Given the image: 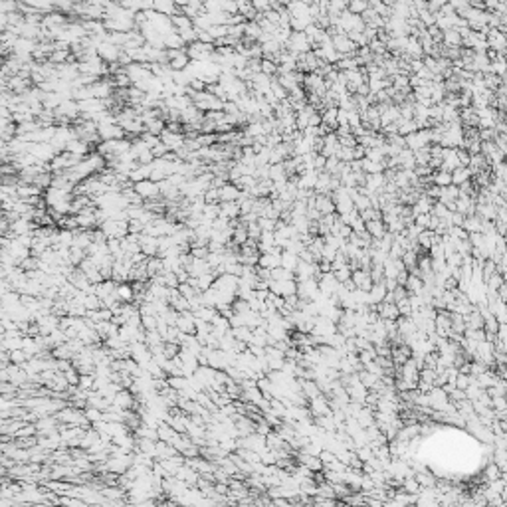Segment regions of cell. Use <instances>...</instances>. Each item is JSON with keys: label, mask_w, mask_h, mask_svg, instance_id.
Segmentation results:
<instances>
[{"label": "cell", "mask_w": 507, "mask_h": 507, "mask_svg": "<svg viewBox=\"0 0 507 507\" xmlns=\"http://www.w3.org/2000/svg\"><path fill=\"white\" fill-rule=\"evenodd\" d=\"M111 81H113L115 87H131V85H133V79L129 77V74H127L125 70L119 72V74H115V75H111Z\"/></svg>", "instance_id": "60d3db41"}, {"label": "cell", "mask_w": 507, "mask_h": 507, "mask_svg": "<svg viewBox=\"0 0 507 507\" xmlns=\"http://www.w3.org/2000/svg\"><path fill=\"white\" fill-rule=\"evenodd\" d=\"M220 214L234 220V218H240L242 216V210H240V204L238 200H230V202H220Z\"/></svg>", "instance_id": "2e32d148"}, {"label": "cell", "mask_w": 507, "mask_h": 507, "mask_svg": "<svg viewBox=\"0 0 507 507\" xmlns=\"http://www.w3.org/2000/svg\"><path fill=\"white\" fill-rule=\"evenodd\" d=\"M133 188L145 198V200H151V198H157L161 196V190H159V183L151 181V178H147V181H139L133 185Z\"/></svg>", "instance_id": "52a82bcc"}, {"label": "cell", "mask_w": 507, "mask_h": 507, "mask_svg": "<svg viewBox=\"0 0 507 507\" xmlns=\"http://www.w3.org/2000/svg\"><path fill=\"white\" fill-rule=\"evenodd\" d=\"M155 10L161 12V14L172 16V14L181 12V6H176L174 0H155Z\"/></svg>", "instance_id": "44dd1931"}, {"label": "cell", "mask_w": 507, "mask_h": 507, "mask_svg": "<svg viewBox=\"0 0 507 507\" xmlns=\"http://www.w3.org/2000/svg\"><path fill=\"white\" fill-rule=\"evenodd\" d=\"M10 359H12V363H16V365H24L26 361H30V357L26 355L24 349H16V351H10Z\"/></svg>", "instance_id": "816d5d0a"}, {"label": "cell", "mask_w": 507, "mask_h": 507, "mask_svg": "<svg viewBox=\"0 0 507 507\" xmlns=\"http://www.w3.org/2000/svg\"><path fill=\"white\" fill-rule=\"evenodd\" d=\"M147 272H149V276H151V278H155V276L163 274V272H165V263H163V258H161V256H153V258H149V260H147Z\"/></svg>", "instance_id": "484cf974"}, {"label": "cell", "mask_w": 507, "mask_h": 507, "mask_svg": "<svg viewBox=\"0 0 507 507\" xmlns=\"http://www.w3.org/2000/svg\"><path fill=\"white\" fill-rule=\"evenodd\" d=\"M333 274H335V278H337L341 283H345V282H349L351 276H353V267H351V265H345V267H341V270H335Z\"/></svg>", "instance_id": "f5cc1de1"}, {"label": "cell", "mask_w": 507, "mask_h": 507, "mask_svg": "<svg viewBox=\"0 0 507 507\" xmlns=\"http://www.w3.org/2000/svg\"><path fill=\"white\" fill-rule=\"evenodd\" d=\"M497 147L501 149L503 153L507 151V135H499V137H497Z\"/></svg>", "instance_id": "be15d7a7"}, {"label": "cell", "mask_w": 507, "mask_h": 507, "mask_svg": "<svg viewBox=\"0 0 507 507\" xmlns=\"http://www.w3.org/2000/svg\"><path fill=\"white\" fill-rule=\"evenodd\" d=\"M94 380H95V375H81L79 376V389L83 391H92L94 389Z\"/></svg>", "instance_id": "db71d44e"}, {"label": "cell", "mask_w": 507, "mask_h": 507, "mask_svg": "<svg viewBox=\"0 0 507 507\" xmlns=\"http://www.w3.org/2000/svg\"><path fill=\"white\" fill-rule=\"evenodd\" d=\"M56 111V117H68L70 121H75V119L81 115L79 111V101L77 99H64L62 105H59Z\"/></svg>", "instance_id": "8992f818"}, {"label": "cell", "mask_w": 507, "mask_h": 507, "mask_svg": "<svg viewBox=\"0 0 507 507\" xmlns=\"http://www.w3.org/2000/svg\"><path fill=\"white\" fill-rule=\"evenodd\" d=\"M178 353H181V345H178V343H167V341H165V345H163V355L167 357V359H174Z\"/></svg>", "instance_id": "c3c4849f"}, {"label": "cell", "mask_w": 507, "mask_h": 507, "mask_svg": "<svg viewBox=\"0 0 507 507\" xmlns=\"http://www.w3.org/2000/svg\"><path fill=\"white\" fill-rule=\"evenodd\" d=\"M369 8V0H349V12L363 14Z\"/></svg>", "instance_id": "f6af8a7d"}, {"label": "cell", "mask_w": 507, "mask_h": 507, "mask_svg": "<svg viewBox=\"0 0 507 507\" xmlns=\"http://www.w3.org/2000/svg\"><path fill=\"white\" fill-rule=\"evenodd\" d=\"M430 181H432L436 187H450V185H452V172H450V170L440 169V170L432 172V178H430Z\"/></svg>", "instance_id": "83f0119b"}, {"label": "cell", "mask_w": 507, "mask_h": 507, "mask_svg": "<svg viewBox=\"0 0 507 507\" xmlns=\"http://www.w3.org/2000/svg\"><path fill=\"white\" fill-rule=\"evenodd\" d=\"M468 181H471V169L469 167H458V169L452 170V185L460 187Z\"/></svg>", "instance_id": "7402d4cb"}, {"label": "cell", "mask_w": 507, "mask_h": 507, "mask_svg": "<svg viewBox=\"0 0 507 507\" xmlns=\"http://www.w3.org/2000/svg\"><path fill=\"white\" fill-rule=\"evenodd\" d=\"M313 46H311V42H309V38H307V34L305 32H291V36H289V40H287V46H285V50H289V52H293V54H305V52H309Z\"/></svg>", "instance_id": "3957f363"}, {"label": "cell", "mask_w": 507, "mask_h": 507, "mask_svg": "<svg viewBox=\"0 0 507 507\" xmlns=\"http://www.w3.org/2000/svg\"><path fill=\"white\" fill-rule=\"evenodd\" d=\"M258 265L267 267V270H274V267L282 265V254H274V252H262Z\"/></svg>", "instance_id": "e0dca14e"}, {"label": "cell", "mask_w": 507, "mask_h": 507, "mask_svg": "<svg viewBox=\"0 0 507 507\" xmlns=\"http://www.w3.org/2000/svg\"><path fill=\"white\" fill-rule=\"evenodd\" d=\"M165 127H167V121H165L163 117H155V119H151L149 123H145V131L153 133V135H159V137H161V133L165 131Z\"/></svg>", "instance_id": "d6a6232c"}, {"label": "cell", "mask_w": 507, "mask_h": 507, "mask_svg": "<svg viewBox=\"0 0 507 507\" xmlns=\"http://www.w3.org/2000/svg\"><path fill=\"white\" fill-rule=\"evenodd\" d=\"M52 355L56 357V359H74V351H72V347H70V343H64V345H57V347H54L52 349Z\"/></svg>", "instance_id": "f35d334b"}, {"label": "cell", "mask_w": 507, "mask_h": 507, "mask_svg": "<svg viewBox=\"0 0 507 507\" xmlns=\"http://www.w3.org/2000/svg\"><path fill=\"white\" fill-rule=\"evenodd\" d=\"M165 48H187V42L176 30H172V32L165 34Z\"/></svg>", "instance_id": "f546056e"}, {"label": "cell", "mask_w": 507, "mask_h": 507, "mask_svg": "<svg viewBox=\"0 0 507 507\" xmlns=\"http://www.w3.org/2000/svg\"><path fill=\"white\" fill-rule=\"evenodd\" d=\"M161 141L169 147V151H178V149H183L185 143H187V135L185 133H174V131H169L165 127V131L161 133Z\"/></svg>", "instance_id": "5b68a950"}, {"label": "cell", "mask_w": 507, "mask_h": 507, "mask_svg": "<svg viewBox=\"0 0 507 507\" xmlns=\"http://www.w3.org/2000/svg\"><path fill=\"white\" fill-rule=\"evenodd\" d=\"M398 305V311H400V315H404V317H408L410 313H412V303H410V295L406 297V300H402V301H398L396 303Z\"/></svg>", "instance_id": "91938a15"}, {"label": "cell", "mask_w": 507, "mask_h": 507, "mask_svg": "<svg viewBox=\"0 0 507 507\" xmlns=\"http://www.w3.org/2000/svg\"><path fill=\"white\" fill-rule=\"evenodd\" d=\"M170 20H172V26H174V30H176V32H181V30H187V28H192V26H194L192 18H190V16H187V14H183V12L172 14V16H170Z\"/></svg>", "instance_id": "d4e9b609"}, {"label": "cell", "mask_w": 507, "mask_h": 507, "mask_svg": "<svg viewBox=\"0 0 507 507\" xmlns=\"http://www.w3.org/2000/svg\"><path fill=\"white\" fill-rule=\"evenodd\" d=\"M99 137H101V141L123 139V137H127V133L119 123H101L99 125Z\"/></svg>", "instance_id": "ba28073f"}, {"label": "cell", "mask_w": 507, "mask_h": 507, "mask_svg": "<svg viewBox=\"0 0 507 507\" xmlns=\"http://www.w3.org/2000/svg\"><path fill=\"white\" fill-rule=\"evenodd\" d=\"M176 327L181 329V333H187V335L196 333V317H194V313L192 311H183L181 315H178Z\"/></svg>", "instance_id": "9c48e42d"}, {"label": "cell", "mask_w": 507, "mask_h": 507, "mask_svg": "<svg viewBox=\"0 0 507 507\" xmlns=\"http://www.w3.org/2000/svg\"><path fill=\"white\" fill-rule=\"evenodd\" d=\"M141 139L147 143V147H149V149H153L155 145H159V143H161V137H159V135H153V133H149V131H145V133L141 135Z\"/></svg>", "instance_id": "9f6ffc18"}, {"label": "cell", "mask_w": 507, "mask_h": 507, "mask_svg": "<svg viewBox=\"0 0 507 507\" xmlns=\"http://www.w3.org/2000/svg\"><path fill=\"white\" fill-rule=\"evenodd\" d=\"M83 412H85L87 420L92 422V424L103 420V410H99V408H95V406H87V408H83Z\"/></svg>", "instance_id": "bcb514c9"}, {"label": "cell", "mask_w": 507, "mask_h": 507, "mask_svg": "<svg viewBox=\"0 0 507 507\" xmlns=\"http://www.w3.org/2000/svg\"><path fill=\"white\" fill-rule=\"evenodd\" d=\"M232 240L236 242V244H240V246H244L248 240H250V234H248V224H244V222H240L236 228H234V236H232Z\"/></svg>", "instance_id": "f1b7e54d"}, {"label": "cell", "mask_w": 507, "mask_h": 507, "mask_svg": "<svg viewBox=\"0 0 507 507\" xmlns=\"http://www.w3.org/2000/svg\"><path fill=\"white\" fill-rule=\"evenodd\" d=\"M402 489L406 491V493H412V495H418L420 493V489H422V486L418 484V480L414 478H404V482H402Z\"/></svg>", "instance_id": "b9f144b4"}, {"label": "cell", "mask_w": 507, "mask_h": 507, "mask_svg": "<svg viewBox=\"0 0 507 507\" xmlns=\"http://www.w3.org/2000/svg\"><path fill=\"white\" fill-rule=\"evenodd\" d=\"M139 244H141V250L145 256L153 258V256H159V238L157 236H149V234H141L139 238Z\"/></svg>", "instance_id": "7c38bea8"}, {"label": "cell", "mask_w": 507, "mask_h": 507, "mask_svg": "<svg viewBox=\"0 0 507 507\" xmlns=\"http://www.w3.org/2000/svg\"><path fill=\"white\" fill-rule=\"evenodd\" d=\"M258 280H267V282H272V270H267V267L258 265Z\"/></svg>", "instance_id": "6125c7cd"}, {"label": "cell", "mask_w": 507, "mask_h": 507, "mask_svg": "<svg viewBox=\"0 0 507 507\" xmlns=\"http://www.w3.org/2000/svg\"><path fill=\"white\" fill-rule=\"evenodd\" d=\"M77 2H79V0H54V10L72 14V12H74V6H75Z\"/></svg>", "instance_id": "7bdbcfd3"}, {"label": "cell", "mask_w": 507, "mask_h": 507, "mask_svg": "<svg viewBox=\"0 0 507 507\" xmlns=\"http://www.w3.org/2000/svg\"><path fill=\"white\" fill-rule=\"evenodd\" d=\"M204 200H206V204H218L220 202V190L216 187H210L204 192Z\"/></svg>", "instance_id": "f907efd6"}, {"label": "cell", "mask_w": 507, "mask_h": 507, "mask_svg": "<svg viewBox=\"0 0 507 507\" xmlns=\"http://www.w3.org/2000/svg\"><path fill=\"white\" fill-rule=\"evenodd\" d=\"M151 151H153V155H155V159H163V157H165V155H167V153H169V147H167V145H165V143H163V141H161V143H159V145H155V147H153V149H151Z\"/></svg>", "instance_id": "94428289"}, {"label": "cell", "mask_w": 507, "mask_h": 507, "mask_svg": "<svg viewBox=\"0 0 507 507\" xmlns=\"http://www.w3.org/2000/svg\"><path fill=\"white\" fill-rule=\"evenodd\" d=\"M386 293H389V287H386L384 280H382V282H376V283H373V287H371V301H373V305H375V303H380V301H384Z\"/></svg>", "instance_id": "cb8c5ba5"}, {"label": "cell", "mask_w": 507, "mask_h": 507, "mask_svg": "<svg viewBox=\"0 0 507 507\" xmlns=\"http://www.w3.org/2000/svg\"><path fill=\"white\" fill-rule=\"evenodd\" d=\"M107 238H125L129 234V220H115V218H109L105 220L101 226H99Z\"/></svg>", "instance_id": "7a4b0ae2"}, {"label": "cell", "mask_w": 507, "mask_h": 507, "mask_svg": "<svg viewBox=\"0 0 507 507\" xmlns=\"http://www.w3.org/2000/svg\"><path fill=\"white\" fill-rule=\"evenodd\" d=\"M365 226H367V232H369L373 238H382L386 232H389V228H386V224H384V220H382V218H376V220H367V222H365Z\"/></svg>", "instance_id": "d6986e66"}, {"label": "cell", "mask_w": 507, "mask_h": 507, "mask_svg": "<svg viewBox=\"0 0 507 507\" xmlns=\"http://www.w3.org/2000/svg\"><path fill=\"white\" fill-rule=\"evenodd\" d=\"M414 478L418 480V484L422 486V488H434L438 482H436V475H432L430 471H426V469H422V471H416L414 473Z\"/></svg>", "instance_id": "e575fe53"}, {"label": "cell", "mask_w": 507, "mask_h": 507, "mask_svg": "<svg viewBox=\"0 0 507 507\" xmlns=\"http://www.w3.org/2000/svg\"><path fill=\"white\" fill-rule=\"evenodd\" d=\"M270 178L274 183H280V181H287V170H285V163H276V165H270Z\"/></svg>", "instance_id": "4dcf8cb0"}, {"label": "cell", "mask_w": 507, "mask_h": 507, "mask_svg": "<svg viewBox=\"0 0 507 507\" xmlns=\"http://www.w3.org/2000/svg\"><path fill=\"white\" fill-rule=\"evenodd\" d=\"M262 34H263V30H262V26H260L258 20H248V22H246V32H244V38H246V40L260 42Z\"/></svg>", "instance_id": "ffe728a7"}, {"label": "cell", "mask_w": 507, "mask_h": 507, "mask_svg": "<svg viewBox=\"0 0 507 507\" xmlns=\"http://www.w3.org/2000/svg\"><path fill=\"white\" fill-rule=\"evenodd\" d=\"M232 335H234L236 339H240V341L250 343V341H252V335H254V329H252V327H248V325L232 327Z\"/></svg>", "instance_id": "d590c367"}, {"label": "cell", "mask_w": 507, "mask_h": 507, "mask_svg": "<svg viewBox=\"0 0 507 507\" xmlns=\"http://www.w3.org/2000/svg\"><path fill=\"white\" fill-rule=\"evenodd\" d=\"M297 263H300V256H297L295 252H291V250H283V252H282V265H283V267H287V270L295 272Z\"/></svg>", "instance_id": "1f68e13d"}, {"label": "cell", "mask_w": 507, "mask_h": 507, "mask_svg": "<svg viewBox=\"0 0 507 507\" xmlns=\"http://www.w3.org/2000/svg\"><path fill=\"white\" fill-rule=\"evenodd\" d=\"M262 232H263V230H262V226L258 224V220L248 224V234H250V238H252V240H260Z\"/></svg>", "instance_id": "680465c9"}, {"label": "cell", "mask_w": 507, "mask_h": 507, "mask_svg": "<svg viewBox=\"0 0 507 507\" xmlns=\"http://www.w3.org/2000/svg\"><path fill=\"white\" fill-rule=\"evenodd\" d=\"M141 317H143V327L147 331L157 329V315H141Z\"/></svg>", "instance_id": "6f0895ef"}, {"label": "cell", "mask_w": 507, "mask_h": 507, "mask_svg": "<svg viewBox=\"0 0 507 507\" xmlns=\"http://www.w3.org/2000/svg\"><path fill=\"white\" fill-rule=\"evenodd\" d=\"M218 190H220V202L238 200V198H240V194H242V188H238V185H234V183H230V181H228L224 187H220Z\"/></svg>", "instance_id": "9a60e30c"}, {"label": "cell", "mask_w": 507, "mask_h": 507, "mask_svg": "<svg viewBox=\"0 0 507 507\" xmlns=\"http://www.w3.org/2000/svg\"><path fill=\"white\" fill-rule=\"evenodd\" d=\"M20 2H26L28 6H32L34 10H40V12L54 10V0H20Z\"/></svg>", "instance_id": "8d00e7d4"}, {"label": "cell", "mask_w": 507, "mask_h": 507, "mask_svg": "<svg viewBox=\"0 0 507 507\" xmlns=\"http://www.w3.org/2000/svg\"><path fill=\"white\" fill-rule=\"evenodd\" d=\"M265 440H267V448H272V450H280V448H285V446H287V442L276 430H272L270 434H267Z\"/></svg>", "instance_id": "836d02e7"}, {"label": "cell", "mask_w": 507, "mask_h": 507, "mask_svg": "<svg viewBox=\"0 0 507 507\" xmlns=\"http://www.w3.org/2000/svg\"><path fill=\"white\" fill-rule=\"evenodd\" d=\"M187 270H188V274H190L192 278H200V276L206 274V272H212V267H210V263H208V260H204V258H194L192 263L187 267Z\"/></svg>", "instance_id": "5bb4252c"}, {"label": "cell", "mask_w": 507, "mask_h": 507, "mask_svg": "<svg viewBox=\"0 0 507 507\" xmlns=\"http://www.w3.org/2000/svg\"><path fill=\"white\" fill-rule=\"evenodd\" d=\"M85 157H79V155H74L70 151H64V153H57L54 159H52V172H57V170H68L72 167H75L77 163H81Z\"/></svg>", "instance_id": "6da1fadb"}, {"label": "cell", "mask_w": 507, "mask_h": 507, "mask_svg": "<svg viewBox=\"0 0 507 507\" xmlns=\"http://www.w3.org/2000/svg\"><path fill=\"white\" fill-rule=\"evenodd\" d=\"M232 309L238 311V313H246V311H250V301L240 300V297H236L234 303H232Z\"/></svg>", "instance_id": "11a10c76"}, {"label": "cell", "mask_w": 507, "mask_h": 507, "mask_svg": "<svg viewBox=\"0 0 507 507\" xmlns=\"http://www.w3.org/2000/svg\"><path fill=\"white\" fill-rule=\"evenodd\" d=\"M404 287L410 291V293H416V295H422L424 291V280L416 274H408V280L404 283Z\"/></svg>", "instance_id": "603a6c76"}, {"label": "cell", "mask_w": 507, "mask_h": 507, "mask_svg": "<svg viewBox=\"0 0 507 507\" xmlns=\"http://www.w3.org/2000/svg\"><path fill=\"white\" fill-rule=\"evenodd\" d=\"M353 282H355V285H357V289H365V291H371V287H373V276H371V270H363V267H359V270H353Z\"/></svg>", "instance_id": "30bf717a"}, {"label": "cell", "mask_w": 507, "mask_h": 507, "mask_svg": "<svg viewBox=\"0 0 507 507\" xmlns=\"http://www.w3.org/2000/svg\"><path fill=\"white\" fill-rule=\"evenodd\" d=\"M151 172H153V167L151 165H137L131 172H129V178L133 181V185L135 183H139V181H147V178H151Z\"/></svg>", "instance_id": "ac0fdd59"}, {"label": "cell", "mask_w": 507, "mask_h": 507, "mask_svg": "<svg viewBox=\"0 0 507 507\" xmlns=\"http://www.w3.org/2000/svg\"><path fill=\"white\" fill-rule=\"evenodd\" d=\"M493 462L505 471V469H507V448H501V446H497V448L493 450Z\"/></svg>", "instance_id": "ee69618b"}, {"label": "cell", "mask_w": 507, "mask_h": 507, "mask_svg": "<svg viewBox=\"0 0 507 507\" xmlns=\"http://www.w3.org/2000/svg\"><path fill=\"white\" fill-rule=\"evenodd\" d=\"M145 343H147V347H157V345H163L165 339H163V335L155 329V331H147V339H145Z\"/></svg>", "instance_id": "7dc6e473"}, {"label": "cell", "mask_w": 507, "mask_h": 507, "mask_svg": "<svg viewBox=\"0 0 507 507\" xmlns=\"http://www.w3.org/2000/svg\"><path fill=\"white\" fill-rule=\"evenodd\" d=\"M262 72L270 77H276V74H280V64L274 62V59H267V57H262Z\"/></svg>", "instance_id": "ab89813d"}, {"label": "cell", "mask_w": 507, "mask_h": 507, "mask_svg": "<svg viewBox=\"0 0 507 507\" xmlns=\"http://www.w3.org/2000/svg\"><path fill=\"white\" fill-rule=\"evenodd\" d=\"M272 280H276V282L295 280V272L287 270V267H283V265H278V267H274V270H272Z\"/></svg>", "instance_id": "74e56055"}, {"label": "cell", "mask_w": 507, "mask_h": 507, "mask_svg": "<svg viewBox=\"0 0 507 507\" xmlns=\"http://www.w3.org/2000/svg\"><path fill=\"white\" fill-rule=\"evenodd\" d=\"M115 293H117V297H119V301H123V303H127V301H133V300H135V291H133V285H131L129 282H125V283H119Z\"/></svg>", "instance_id": "4316f807"}, {"label": "cell", "mask_w": 507, "mask_h": 507, "mask_svg": "<svg viewBox=\"0 0 507 507\" xmlns=\"http://www.w3.org/2000/svg\"><path fill=\"white\" fill-rule=\"evenodd\" d=\"M375 309L378 311L380 319H398L400 317V311H398V305L394 301H380V303H375Z\"/></svg>", "instance_id": "4fadbf2b"}, {"label": "cell", "mask_w": 507, "mask_h": 507, "mask_svg": "<svg viewBox=\"0 0 507 507\" xmlns=\"http://www.w3.org/2000/svg\"><path fill=\"white\" fill-rule=\"evenodd\" d=\"M339 285H341V282L335 278L333 272L323 274V276L319 278V289H321V293H323L325 297H329L331 293H335V291L339 289Z\"/></svg>", "instance_id": "8fae6325"}, {"label": "cell", "mask_w": 507, "mask_h": 507, "mask_svg": "<svg viewBox=\"0 0 507 507\" xmlns=\"http://www.w3.org/2000/svg\"><path fill=\"white\" fill-rule=\"evenodd\" d=\"M178 291H181V295H183V297H187V300H192L194 295H198V293H200V291H198L194 285H190L188 282H185V283H181V285H178Z\"/></svg>", "instance_id": "681fc988"}, {"label": "cell", "mask_w": 507, "mask_h": 507, "mask_svg": "<svg viewBox=\"0 0 507 507\" xmlns=\"http://www.w3.org/2000/svg\"><path fill=\"white\" fill-rule=\"evenodd\" d=\"M174 2H176V6H181V8H183V6L190 4V2H194V0H174Z\"/></svg>", "instance_id": "e7e4bbea"}, {"label": "cell", "mask_w": 507, "mask_h": 507, "mask_svg": "<svg viewBox=\"0 0 507 507\" xmlns=\"http://www.w3.org/2000/svg\"><path fill=\"white\" fill-rule=\"evenodd\" d=\"M121 52H123L121 46H115V44H111V42H101V44L97 46L99 57L103 59V62H107V64L119 62V56H121Z\"/></svg>", "instance_id": "277c9868"}]
</instances>
